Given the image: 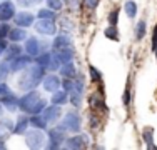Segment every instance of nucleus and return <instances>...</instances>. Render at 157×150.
<instances>
[{
  "mask_svg": "<svg viewBox=\"0 0 157 150\" xmlns=\"http://www.w3.org/2000/svg\"><path fill=\"white\" fill-rule=\"evenodd\" d=\"M125 13L129 18H134L137 15V5L136 2H132V0H129V2H125Z\"/></svg>",
  "mask_w": 157,
  "mask_h": 150,
  "instance_id": "obj_24",
  "label": "nucleus"
},
{
  "mask_svg": "<svg viewBox=\"0 0 157 150\" xmlns=\"http://www.w3.org/2000/svg\"><path fill=\"white\" fill-rule=\"evenodd\" d=\"M62 87H63V90H65L67 93H70L74 90V82L70 80V78H65V80H63V84H62Z\"/></svg>",
  "mask_w": 157,
  "mask_h": 150,
  "instance_id": "obj_38",
  "label": "nucleus"
},
{
  "mask_svg": "<svg viewBox=\"0 0 157 150\" xmlns=\"http://www.w3.org/2000/svg\"><path fill=\"white\" fill-rule=\"evenodd\" d=\"M42 80H44V67L35 63V65L29 67L27 70L24 69V73L18 77L17 84H18V88H22V90H32Z\"/></svg>",
  "mask_w": 157,
  "mask_h": 150,
  "instance_id": "obj_1",
  "label": "nucleus"
},
{
  "mask_svg": "<svg viewBox=\"0 0 157 150\" xmlns=\"http://www.w3.org/2000/svg\"><path fill=\"white\" fill-rule=\"evenodd\" d=\"M60 73L65 78H74V77H75L77 70H75V67H74L72 60H70V62H67V63H63V65L60 67Z\"/></svg>",
  "mask_w": 157,
  "mask_h": 150,
  "instance_id": "obj_17",
  "label": "nucleus"
},
{
  "mask_svg": "<svg viewBox=\"0 0 157 150\" xmlns=\"http://www.w3.org/2000/svg\"><path fill=\"white\" fill-rule=\"evenodd\" d=\"M29 123H30V120L25 117V115H20L17 120V123H15V127H13V133H25Z\"/></svg>",
  "mask_w": 157,
  "mask_h": 150,
  "instance_id": "obj_19",
  "label": "nucleus"
},
{
  "mask_svg": "<svg viewBox=\"0 0 157 150\" xmlns=\"http://www.w3.org/2000/svg\"><path fill=\"white\" fill-rule=\"evenodd\" d=\"M0 148H5V144H3V142H0Z\"/></svg>",
  "mask_w": 157,
  "mask_h": 150,
  "instance_id": "obj_45",
  "label": "nucleus"
},
{
  "mask_svg": "<svg viewBox=\"0 0 157 150\" xmlns=\"http://www.w3.org/2000/svg\"><path fill=\"white\" fill-rule=\"evenodd\" d=\"M89 73H90V78H92V82H102V75H100V72L95 69V67H90L89 69Z\"/></svg>",
  "mask_w": 157,
  "mask_h": 150,
  "instance_id": "obj_33",
  "label": "nucleus"
},
{
  "mask_svg": "<svg viewBox=\"0 0 157 150\" xmlns=\"http://www.w3.org/2000/svg\"><path fill=\"white\" fill-rule=\"evenodd\" d=\"M52 47H54V50H59V48H63V47H72V39L67 33H60V35L55 37Z\"/></svg>",
  "mask_w": 157,
  "mask_h": 150,
  "instance_id": "obj_13",
  "label": "nucleus"
},
{
  "mask_svg": "<svg viewBox=\"0 0 157 150\" xmlns=\"http://www.w3.org/2000/svg\"><path fill=\"white\" fill-rule=\"evenodd\" d=\"M60 127L63 130H67V132H78L80 130V117H78V114H75V112L65 114Z\"/></svg>",
  "mask_w": 157,
  "mask_h": 150,
  "instance_id": "obj_3",
  "label": "nucleus"
},
{
  "mask_svg": "<svg viewBox=\"0 0 157 150\" xmlns=\"http://www.w3.org/2000/svg\"><path fill=\"white\" fill-rule=\"evenodd\" d=\"M117 20H119V10H112L109 13V24L110 25H117Z\"/></svg>",
  "mask_w": 157,
  "mask_h": 150,
  "instance_id": "obj_37",
  "label": "nucleus"
},
{
  "mask_svg": "<svg viewBox=\"0 0 157 150\" xmlns=\"http://www.w3.org/2000/svg\"><path fill=\"white\" fill-rule=\"evenodd\" d=\"M10 93H12V92H10V88L7 87L5 84H0V102H2L3 99H7Z\"/></svg>",
  "mask_w": 157,
  "mask_h": 150,
  "instance_id": "obj_35",
  "label": "nucleus"
},
{
  "mask_svg": "<svg viewBox=\"0 0 157 150\" xmlns=\"http://www.w3.org/2000/svg\"><path fill=\"white\" fill-rule=\"evenodd\" d=\"M104 35H105L107 39H110V40H119V30L115 28V25H110L109 28H105Z\"/></svg>",
  "mask_w": 157,
  "mask_h": 150,
  "instance_id": "obj_28",
  "label": "nucleus"
},
{
  "mask_svg": "<svg viewBox=\"0 0 157 150\" xmlns=\"http://www.w3.org/2000/svg\"><path fill=\"white\" fill-rule=\"evenodd\" d=\"M48 137H50V142H48V148L55 150L60 147L62 142H65V130L62 127H54V129L48 132Z\"/></svg>",
  "mask_w": 157,
  "mask_h": 150,
  "instance_id": "obj_4",
  "label": "nucleus"
},
{
  "mask_svg": "<svg viewBox=\"0 0 157 150\" xmlns=\"http://www.w3.org/2000/svg\"><path fill=\"white\" fill-rule=\"evenodd\" d=\"M60 114H62V110H60V107L59 105H52V107H45L42 110V117L47 120V123H50V122H57L59 118H60Z\"/></svg>",
  "mask_w": 157,
  "mask_h": 150,
  "instance_id": "obj_8",
  "label": "nucleus"
},
{
  "mask_svg": "<svg viewBox=\"0 0 157 150\" xmlns=\"http://www.w3.org/2000/svg\"><path fill=\"white\" fill-rule=\"evenodd\" d=\"M25 140H27V145L30 148H40L44 145V140H45V135L42 132L37 130H30V132L25 133Z\"/></svg>",
  "mask_w": 157,
  "mask_h": 150,
  "instance_id": "obj_5",
  "label": "nucleus"
},
{
  "mask_svg": "<svg viewBox=\"0 0 157 150\" xmlns=\"http://www.w3.org/2000/svg\"><path fill=\"white\" fill-rule=\"evenodd\" d=\"M39 100H40L39 92H35V90H30L27 95H24L20 100H18V107H20L22 110L25 112V114H30V110L33 108V105L39 102Z\"/></svg>",
  "mask_w": 157,
  "mask_h": 150,
  "instance_id": "obj_2",
  "label": "nucleus"
},
{
  "mask_svg": "<svg viewBox=\"0 0 157 150\" xmlns=\"http://www.w3.org/2000/svg\"><path fill=\"white\" fill-rule=\"evenodd\" d=\"M82 93H77V92H70V102H72V105H75V107H78L82 102Z\"/></svg>",
  "mask_w": 157,
  "mask_h": 150,
  "instance_id": "obj_34",
  "label": "nucleus"
},
{
  "mask_svg": "<svg viewBox=\"0 0 157 150\" xmlns=\"http://www.w3.org/2000/svg\"><path fill=\"white\" fill-rule=\"evenodd\" d=\"M59 67H60V60H59V57L55 55V52H52V57H50V62H48L47 69L48 70H57Z\"/></svg>",
  "mask_w": 157,
  "mask_h": 150,
  "instance_id": "obj_30",
  "label": "nucleus"
},
{
  "mask_svg": "<svg viewBox=\"0 0 157 150\" xmlns=\"http://www.w3.org/2000/svg\"><path fill=\"white\" fill-rule=\"evenodd\" d=\"M25 35H27V32H25L24 28H12L9 32V39L12 40V42H20V40L25 39Z\"/></svg>",
  "mask_w": 157,
  "mask_h": 150,
  "instance_id": "obj_22",
  "label": "nucleus"
},
{
  "mask_svg": "<svg viewBox=\"0 0 157 150\" xmlns=\"http://www.w3.org/2000/svg\"><path fill=\"white\" fill-rule=\"evenodd\" d=\"M10 72V67H9V62H0V82L5 80L7 75Z\"/></svg>",
  "mask_w": 157,
  "mask_h": 150,
  "instance_id": "obj_31",
  "label": "nucleus"
},
{
  "mask_svg": "<svg viewBox=\"0 0 157 150\" xmlns=\"http://www.w3.org/2000/svg\"><path fill=\"white\" fill-rule=\"evenodd\" d=\"M44 87L47 92H57L60 87V80L57 75H47V77H44Z\"/></svg>",
  "mask_w": 157,
  "mask_h": 150,
  "instance_id": "obj_11",
  "label": "nucleus"
},
{
  "mask_svg": "<svg viewBox=\"0 0 157 150\" xmlns=\"http://www.w3.org/2000/svg\"><path fill=\"white\" fill-rule=\"evenodd\" d=\"M47 107V100H44V99H40L39 102H37L35 105H33V108L30 110V114L32 115H39V114H42V110Z\"/></svg>",
  "mask_w": 157,
  "mask_h": 150,
  "instance_id": "obj_26",
  "label": "nucleus"
},
{
  "mask_svg": "<svg viewBox=\"0 0 157 150\" xmlns=\"http://www.w3.org/2000/svg\"><path fill=\"white\" fill-rule=\"evenodd\" d=\"M5 60L7 62H10V60H13L15 57H18V55L22 54V47H18V45H10V47L5 48Z\"/></svg>",
  "mask_w": 157,
  "mask_h": 150,
  "instance_id": "obj_20",
  "label": "nucleus"
},
{
  "mask_svg": "<svg viewBox=\"0 0 157 150\" xmlns=\"http://www.w3.org/2000/svg\"><path fill=\"white\" fill-rule=\"evenodd\" d=\"M39 18H52V20H54L55 18V10H52V9L39 10Z\"/></svg>",
  "mask_w": 157,
  "mask_h": 150,
  "instance_id": "obj_32",
  "label": "nucleus"
},
{
  "mask_svg": "<svg viewBox=\"0 0 157 150\" xmlns=\"http://www.w3.org/2000/svg\"><path fill=\"white\" fill-rule=\"evenodd\" d=\"M2 103L5 105V108H7L9 112H15L17 108H18V99H17L15 95H13V93H10L7 99H3Z\"/></svg>",
  "mask_w": 157,
  "mask_h": 150,
  "instance_id": "obj_18",
  "label": "nucleus"
},
{
  "mask_svg": "<svg viewBox=\"0 0 157 150\" xmlns=\"http://www.w3.org/2000/svg\"><path fill=\"white\" fill-rule=\"evenodd\" d=\"M25 52H27L29 55H32V57H35V55H39L40 52V42L37 39H29L27 42H25Z\"/></svg>",
  "mask_w": 157,
  "mask_h": 150,
  "instance_id": "obj_15",
  "label": "nucleus"
},
{
  "mask_svg": "<svg viewBox=\"0 0 157 150\" xmlns=\"http://www.w3.org/2000/svg\"><path fill=\"white\" fill-rule=\"evenodd\" d=\"M13 15H15V7H13V3H10L5 0V2L0 5V20L7 22V20H10Z\"/></svg>",
  "mask_w": 157,
  "mask_h": 150,
  "instance_id": "obj_9",
  "label": "nucleus"
},
{
  "mask_svg": "<svg viewBox=\"0 0 157 150\" xmlns=\"http://www.w3.org/2000/svg\"><path fill=\"white\" fill-rule=\"evenodd\" d=\"M0 112H2V108H0Z\"/></svg>",
  "mask_w": 157,
  "mask_h": 150,
  "instance_id": "obj_47",
  "label": "nucleus"
},
{
  "mask_svg": "<svg viewBox=\"0 0 157 150\" xmlns=\"http://www.w3.org/2000/svg\"><path fill=\"white\" fill-rule=\"evenodd\" d=\"M10 32V27L3 22V24H0V39H3V37H7Z\"/></svg>",
  "mask_w": 157,
  "mask_h": 150,
  "instance_id": "obj_39",
  "label": "nucleus"
},
{
  "mask_svg": "<svg viewBox=\"0 0 157 150\" xmlns=\"http://www.w3.org/2000/svg\"><path fill=\"white\" fill-rule=\"evenodd\" d=\"M47 5L50 7L52 10H55V12L62 9V2H60V0H47Z\"/></svg>",
  "mask_w": 157,
  "mask_h": 150,
  "instance_id": "obj_36",
  "label": "nucleus"
},
{
  "mask_svg": "<svg viewBox=\"0 0 157 150\" xmlns=\"http://www.w3.org/2000/svg\"><path fill=\"white\" fill-rule=\"evenodd\" d=\"M5 48H7V43H5V40L3 39H0V55L5 52Z\"/></svg>",
  "mask_w": 157,
  "mask_h": 150,
  "instance_id": "obj_44",
  "label": "nucleus"
},
{
  "mask_svg": "<svg viewBox=\"0 0 157 150\" xmlns=\"http://www.w3.org/2000/svg\"><path fill=\"white\" fill-rule=\"evenodd\" d=\"M90 107L97 108V110H102V112H107V105H105V100L102 99V95H90Z\"/></svg>",
  "mask_w": 157,
  "mask_h": 150,
  "instance_id": "obj_16",
  "label": "nucleus"
},
{
  "mask_svg": "<svg viewBox=\"0 0 157 150\" xmlns=\"http://www.w3.org/2000/svg\"><path fill=\"white\" fill-rule=\"evenodd\" d=\"M152 48H157V25L154 27V33H152Z\"/></svg>",
  "mask_w": 157,
  "mask_h": 150,
  "instance_id": "obj_41",
  "label": "nucleus"
},
{
  "mask_svg": "<svg viewBox=\"0 0 157 150\" xmlns=\"http://www.w3.org/2000/svg\"><path fill=\"white\" fill-rule=\"evenodd\" d=\"M85 145H87V137H84V135L72 137V138H65V147H67V148L77 150V148L85 147Z\"/></svg>",
  "mask_w": 157,
  "mask_h": 150,
  "instance_id": "obj_10",
  "label": "nucleus"
},
{
  "mask_svg": "<svg viewBox=\"0 0 157 150\" xmlns=\"http://www.w3.org/2000/svg\"><path fill=\"white\" fill-rule=\"evenodd\" d=\"M97 5V0H84V7H87V9H94Z\"/></svg>",
  "mask_w": 157,
  "mask_h": 150,
  "instance_id": "obj_42",
  "label": "nucleus"
},
{
  "mask_svg": "<svg viewBox=\"0 0 157 150\" xmlns=\"http://www.w3.org/2000/svg\"><path fill=\"white\" fill-rule=\"evenodd\" d=\"M15 24L18 25V27H30V25H33V15L29 13V12H20L15 15Z\"/></svg>",
  "mask_w": 157,
  "mask_h": 150,
  "instance_id": "obj_12",
  "label": "nucleus"
},
{
  "mask_svg": "<svg viewBox=\"0 0 157 150\" xmlns=\"http://www.w3.org/2000/svg\"><path fill=\"white\" fill-rule=\"evenodd\" d=\"M35 30L39 33H42V35H54L57 32V27H55L52 18H40L35 25Z\"/></svg>",
  "mask_w": 157,
  "mask_h": 150,
  "instance_id": "obj_6",
  "label": "nucleus"
},
{
  "mask_svg": "<svg viewBox=\"0 0 157 150\" xmlns=\"http://www.w3.org/2000/svg\"><path fill=\"white\" fill-rule=\"evenodd\" d=\"M144 140L151 150H157V147L154 145V129L152 127H145L144 129Z\"/></svg>",
  "mask_w": 157,
  "mask_h": 150,
  "instance_id": "obj_21",
  "label": "nucleus"
},
{
  "mask_svg": "<svg viewBox=\"0 0 157 150\" xmlns=\"http://www.w3.org/2000/svg\"><path fill=\"white\" fill-rule=\"evenodd\" d=\"M50 57H52V54H42V55H39L35 60V63H39L40 67H44V69H47V65H48V62H50Z\"/></svg>",
  "mask_w": 157,
  "mask_h": 150,
  "instance_id": "obj_29",
  "label": "nucleus"
},
{
  "mask_svg": "<svg viewBox=\"0 0 157 150\" xmlns=\"http://www.w3.org/2000/svg\"><path fill=\"white\" fill-rule=\"evenodd\" d=\"M30 62H32V55H18V57H15L13 60H10L9 62V67H10V70L12 72H18V70H24V69H27L29 65H30Z\"/></svg>",
  "mask_w": 157,
  "mask_h": 150,
  "instance_id": "obj_7",
  "label": "nucleus"
},
{
  "mask_svg": "<svg viewBox=\"0 0 157 150\" xmlns=\"http://www.w3.org/2000/svg\"><path fill=\"white\" fill-rule=\"evenodd\" d=\"M55 55L59 57V60H60V63H67L70 62L74 57V50L72 47H63V48H59V50H54Z\"/></svg>",
  "mask_w": 157,
  "mask_h": 150,
  "instance_id": "obj_14",
  "label": "nucleus"
},
{
  "mask_svg": "<svg viewBox=\"0 0 157 150\" xmlns=\"http://www.w3.org/2000/svg\"><path fill=\"white\" fill-rule=\"evenodd\" d=\"M124 103H125V105L130 103V90H129V87H127L125 92H124Z\"/></svg>",
  "mask_w": 157,
  "mask_h": 150,
  "instance_id": "obj_43",
  "label": "nucleus"
},
{
  "mask_svg": "<svg viewBox=\"0 0 157 150\" xmlns=\"http://www.w3.org/2000/svg\"><path fill=\"white\" fill-rule=\"evenodd\" d=\"M30 123L33 127H37V129H40V130H44L47 127V120L44 117H39V115H33V117L30 118Z\"/></svg>",
  "mask_w": 157,
  "mask_h": 150,
  "instance_id": "obj_25",
  "label": "nucleus"
},
{
  "mask_svg": "<svg viewBox=\"0 0 157 150\" xmlns=\"http://www.w3.org/2000/svg\"><path fill=\"white\" fill-rule=\"evenodd\" d=\"M42 0H18V3L24 7H30V5H35V3H40Z\"/></svg>",
  "mask_w": 157,
  "mask_h": 150,
  "instance_id": "obj_40",
  "label": "nucleus"
},
{
  "mask_svg": "<svg viewBox=\"0 0 157 150\" xmlns=\"http://www.w3.org/2000/svg\"><path fill=\"white\" fill-rule=\"evenodd\" d=\"M154 52H155V57H157V48H155V50H154Z\"/></svg>",
  "mask_w": 157,
  "mask_h": 150,
  "instance_id": "obj_46",
  "label": "nucleus"
},
{
  "mask_svg": "<svg viewBox=\"0 0 157 150\" xmlns=\"http://www.w3.org/2000/svg\"><path fill=\"white\" fill-rule=\"evenodd\" d=\"M67 100H69V97H67L65 90H62V92H54V95H52V103H55V105H62V103H65Z\"/></svg>",
  "mask_w": 157,
  "mask_h": 150,
  "instance_id": "obj_23",
  "label": "nucleus"
},
{
  "mask_svg": "<svg viewBox=\"0 0 157 150\" xmlns=\"http://www.w3.org/2000/svg\"><path fill=\"white\" fill-rule=\"evenodd\" d=\"M145 28H147V24H145V20H140L139 24H137V27H136V37H137V40L144 39Z\"/></svg>",
  "mask_w": 157,
  "mask_h": 150,
  "instance_id": "obj_27",
  "label": "nucleus"
}]
</instances>
